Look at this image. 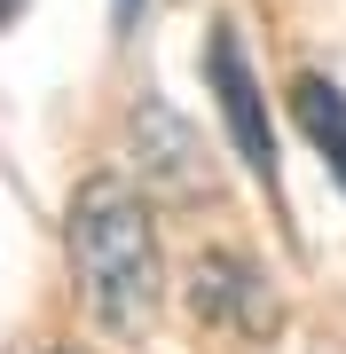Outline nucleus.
<instances>
[{"label": "nucleus", "instance_id": "nucleus-1", "mask_svg": "<svg viewBox=\"0 0 346 354\" xmlns=\"http://www.w3.org/2000/svg\"><path fill=\"white\" fill-rule=\"evenodd\" d=\"M64 252H71V291L87 307L95 330L110 339H150L157 307H166V252H157V221L142 205L134 181H87L71 197L64 221Z\"/></svg>", "mask_w": 346, "mask_h": 354}, {"label": "nucleus", "instance_id": "nucleus-2", "mask_svg": "<svg viewBox=\"0 0 346 354\" xmlns=\"http://www.w3.org/2000/svg\"><path fill=\"white\" fill-rule=\"evenodd\" d=\"M134 165H142V181H150L157 197H173V205H205L220 189L213 158L197 150L189 118H181L166 95H142L134 102Z\"/></svg>", "mask_w": 346, "mask_h": 354}, {"label": "nucleus", "instance_id": "nucleus-3", "mask_svg": "<svg viewBox=\"0 0 346 354\" xmlns=\"http://www.w3.org/2000/svg\"><path fill=\"white\" fill-rule=\"evenodd\" d=\"M205 79H213V95H220V118H229L236 158L252 165L260 189H276V134H268V102H260V87H252V64H244L236 24H213V39H205Z\"/></svg>", "mask_w": 346, "mask_h": 354}, {"label": "nucleus", "instance_id": "nucleus-4", "mask_svg": "<svg viewBox=\"0 0 346 354\" xmlns=\"http://www.w3.org/2000/svg\"><path fill=\"white\" fill-rule=\"evenodd\" d=\"M189 315L205 330H252L268 339L276 330V283L260 276L252 252H205L189 276Z\"/></svg>", "mask_w": 346, "mask_h": 354}, {"label": "nucleus", "instance_id": "nucleus-5", "mask_svg": "<svg viewBox=\"0 0 346 354\" xmlns=\"http://www.w3.org/2000/svg\"><path fill=\"white\" fill-rule=\"evenodd\" d=\"M291 111H299L307 150L331 165L338 189H346V87H338V79H323V71H299V79H291Z\"/></svg>", "mask_w": 346, "mask_h": 354}, {"label": "nucleus", "instance_id": "nucleus-6", "mask_svg": "<svg viewBox=\"0 0 346 354\" xmlns=\"http://www.w3.org/2000/svg\"><path fill=\"white\" fill-rule=\"evenodd\" d=\"M142 16H150V0H118V24H126V32L142 24Z\"/></svg>", "mask_w": 346, "mask_h": 354}, {"label": "nucleus", "instance_id": "nucleus-7", "mask_svg": "<svg viewBox=\"0 0 346 354\" xmlns=\"http://www.w3.org/2000/svg\"><path fill=\"white\" fill-rule=\"evenodd\" d=\"M16 8H24V0H0V24H16Z\"/></svg>", "mask_w": 346, "mask_h": 354}]
</instances>
